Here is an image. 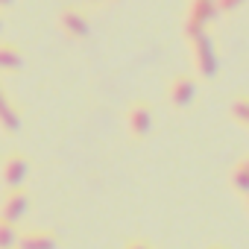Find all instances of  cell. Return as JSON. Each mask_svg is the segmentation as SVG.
<instances>
[{
	"label": "cell",
	"mask_w": 249,
	"mask_h": 249,
	"mask_svg": "<svg viewBox=\"0 0 249 249\" xmlns=\"http://www.w3.org/2000/svg\"><path fill=\"white\" fill-rule=\"evenodd\" d=\"M214 9H217V0H191V9H188V33H191V38L205 33Z\"/></svg>",
	"instance_id": "cell-1"
},
{
	"label": "cell",
	"mask_w": 249,
	"mask_h": 249,
	"mask_svg": "<svg viewBox=\"0 0 249 249\" xmlns=\"http://www.w3.org/2000/svg\"><path fill=\"white\" fill-rule=\"evenodd\" d=\"M3 185L9 188V191H15V188H21L24 185V179L30 176V161H27V156H21V153H12L6 161H3Z\"/></svg>",
	"instance_id": "cell-2"
},
{
	"label": "cell",
	"mask_w": 249,
	"mask_h": 249,
	"mask_svg": "<svg viewBox=\"0 0 249 249\" xmlns=\"http://www.w3.org/2000/svg\"><path fill=\"white\" fill-rule=\"evenodd\" d=\"M30 208V196H27V191L24 188H15V191H9L6 196H3V205H0V220H6V223H18L21 217H24V211Z\"/></svg>",
	"instance_id": "cell-3"
},
{
	"label": "cell",
	"mask_w": 249,
	"mask_h": 249,
	"mask_svg": "<svg viewBox=\"0 0 249 249\" xmlns=\"http://www.w3.org/2000/svg\"><path fill=\"white\" fill-rule=\"evenodd\" d=\"M191 53H194V62H196V71H199V73H205V76H208V73H214V68H217V56H214L211 38H208L205 33L194 38Z\"/></svg>",
	"instance_id": "cell-4"
},
{
	"label": "cell",
	"mask_w": 249,
	"mask_h": 249,
	"mask_svg": "<svg viewBox=\"0 0 249 249\" xmlns=\"http://www.w3.org/2000/svg\"><path fill=\"white\" fill-rule=\"evenodd\" d=\"M126 120H129V132H132L135 138H144V135L150 132V126H153V108H150V103L138 100V103L129 108Z\"/></svg>",
	"instance_id": "cell-5"
},
{
	"label": "cell",
	"mask_w": 249,
	"mask_h": 249,
	"mask_svg": "<svg viewBox=\"0 0 249 249\" xmlns=\"http://www.w3.org/2000/svg\"><path fill=\"white\" fill-rule=\"evenodd\" d=\"M59 27H62L68 36H73V38H85V36L91 33L88 18L82 15V9H65L62 18H59Z\"/></svg>",
	"instance_id": "cell-6"
},
{
	"label": "cell",
	"mask_w": 249,
	"mask_h": 249,
	"mask_svg": "<svg viewBox=\"0 0 249 249\" xmlns=\"http://www.w3.org/2000/svg\"><path fill=\"white\" fill-rule=\"evenodd\" d=\"M194 94H196V82H194L191 76H176V79L170 82V100H173L176 106H188V103L194 100Z\"/></svg>",
	"instance_id": "cell-7"
},
{
	"label": "cell",
	"mask_w": 249,
	"mask_h": 249,
	"mask_svg": "<svg viewBox=\"0 0 249 249\" xmlns=\"http://www.w3.org/2000/svg\"><path fill=\"white\" fill-rule=\"evenodd\" d=\"M18 246L21 249H53V231H30V234H18Z\"/></svg>",
	"instance_id": "cell-8"
},
{
	"label": "cell",
	"mask_w": 249,
	"mask_h": 249,
	"mask_svg": "<svg viewBox=\"0 0 249 249\" xmlns=\"http://www.w3.org/2000/svg\"><path fill=\"white\" fill-rule=\"evenodd\" d=\"M0 126H3V129H9V132H15V129L21 126L18 111L9 106V97H6V91H3V88H0Z\"/></svg>",
	"instance_id": "cell-9"
},
{
	"label": "cell",
	"mask_w": 249,
	"mask_h": 249,
	"mask_svg": "<svg viewBox=\"0 0 249 249\" xmlns=\"http://www.w3.org/2000/svg\"><path fill=\"white\" fill-rule=\"evenodd\" d=\"M24 62V53L15 44H0V71H18Z\"/></svg>",
	"instance_id": "cell-10"
},
{
	"label": "cell",
	"mask_w": 249,
	"mask_h": 249,
	"mask_svg": "<svg viewBox=\"0 0 249 249\" xmlns=\"http://www.w3.org/2000/svg\"><path fill=\"white\" fill-rule=\"evenodd\" d=\"M18 246V231L12 223L0 220V249H15Z\"/></svg>",
	"instance_id": "cell-11"
},
{
	"label": "cell",
	"mask_w": 249,
	"mask_h": 249,
	"mask_svg": "<svg viewBox=\"0 0 249 249\" xmlns=\"http://www.w3.org/2000/svg\"><path fill=\"white\" fill-rule=\"evenodd\" d=\"M234 185H237V191L249 194V159H243V161L234 167Z\"/></svg>",
	"instance_id": "cell-12"
},
{
	"label": "cell",
	"mask_w": 249,
	"mask_h": 249,
	"mask_svg": "<svg viewBox=\"0 0 249 249\" xmlns=\"http://www.w3.org/2000/svg\"><path fill=\"white\" fill-rule=\"evenodd\" d=\"M231 114H234V120H237V123L249 126V100H237V103L231 106Z\"/></svg>",
	"instance_id": "cell-13"
},
{
	"label": "cell",
	"mask_w": 249,
	"mask_h": 249,
	"mask_svg": "<svg viewBox=\"0 0 249 249\" xmlns=\"http://www.w3.org/2000/svg\"><path fill=\"white\" fill-rule=\"evenodd\" d=\"M126 249H153V246H150V243H144V240H132Z\"/></svg>",
	"instance_id": "cell-14"
},
{
	"label": "cell",
	"mask_w": 249,
	"mask_h": 249,
	"mask_svg": "<svg viewBox=\"0 0 249 249\" xmlns=\"http://www.w3.org/2000/svg\"><path fill=\"white\" fill-rule=\"evenodd\" d=\"M0 3H9V0H0Z\"/></svg>",
	"instance_id": "cell-15"
},
{
	"label": "cell",
	"mask_w": 249,
	"mask_h": 249,
	"mask_svg": "<svg viewBox=\"0 0 249 249\" xmlns=\"http://www.w3.org/2000/svg\"><path fill=\"white\" fill-rule=\"evenodd\" d=\"M214 249H220V246H214Z\"/></svg>",
	"instance_id": "cell-16"
}]
</instances>
